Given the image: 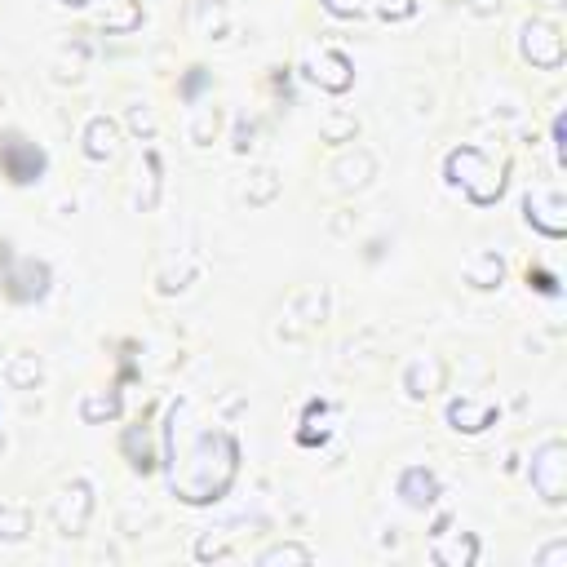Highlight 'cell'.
Instances as JSON below:
<instances>
[{"instance_id": "obj_3", "label": "cell", "mask_w": 567, "mask_h": 567, "mask_svg": "<svg viewBox=\"0 0 567 567\" xmlns=\"http://www.w3.org/2000/svg\"><path fill=\"white\" fill-rule=\"evenodd\" d=\"M532 488L541 492V501L559 505L567 492V448L559 439L541 443V452L532 457Z\"/></svg>"}, {"instance_id": "obj_11", "label": "cell", "mask_w": 567, "mask_h": 567, "mask_svg": "<svg viewBox=\"0 0 567 567\" xmlns=\"http://www.w3.org/2000/svg\"><path fill=\"white\" fill-rule=\"evenodd\" d=\"M311 67H315L311 76H315L324 89H333V94H337V89H346V85H350V63H346L342 54H328V49H324V54H319Z\"/></svg>"}, {"instance_id": "obj_5", "label": "cell", "mask_w": 567, "mask_h": 567, "mask_svg": "<svg viewBox=\"0 0 567 567\" xmlns=\"http://www.w3.org/2000/svg\"><path fill=\"white\" fill-rule=\"evenodd\" d=\"M49 271L36 262V257H5V284L14 302H32V297L45 293Z\"/></svg>"}, {"instance_id": "obj_8", "label": "cell", "mask_w": 567, "mask_h": 567, "mask_svg": "<svg viewBox=\"0 0 567 567\" xmlns=\"http://www.w3.org/2000/svg\"><path fill=\"white\" fill-rule=\"evenodd\" d=\"M563 195L559 191H528V222L541 226L545 235H563L567 218H563Z\"/></svg>"}, {"instance_id": "obj_12", "label": "cell", "mask_w": 567, "mask_h": 567, "mask_svg": "<svg viewBox=\"0 0 567 567\" xmlns=\"http://www.w3.org/2000/svg\"><path fill=\"white\" fill-rule=\"evenodd\" d=\"M85 151L94 160H111L116 156V125L111 120H89V129H85Z\"/></svg>"}, {"instance_id": "obj_25", "label": "cell", "mask_w": 567, "mask_h": 567, "mask_svg": "<svg viewBox=\"0 0 567 567\" xmlns=\"http://www.w3.org/2000/svg\"><path fill=\"white\" fill-rule=\"evenodd\" d=\"M67 5H89V0H67Z\"/></svg>"}, {"instance_id": "obj_20", "label": "cell", "mask_w": 567, "mask_h": 567, "mask_svg": "<svg viewBox=\"0 0 567 567\" xmlns=\"http://www.w3.org/2000/svg\"><path fill=\"white\" fill-rule=\"evenodd\" d=\"M346 133H355V116H333V120L324 125V138H328V142H342Z\"/></svg>"}, {"instance_id": "obj_24", "label": "cell", "mask_w": 567, "mask_h": 567, "mask_svg": "<svg viewBox=\"0 0 567 567\" xmlns=\"http://www.w3.org/2000/svg\"><path fill=\"white\" fill-rule=\"evenodd\" d=\"M536 288H541V293H554V280L545 271H536Z\"/></svg>"}, {"instance_id": "obj_6", "label": "cell", "mask_w": 567, "mask_h": 567, "mask_svg": "<svg viewBox=\"0 0 567 567\" xmlns=\"http://www.w3.org/2000/svg\"><path fill=\"white\" fill-rule=\"evenodd\" d=\"M523 54L536 67H559L563 63V36L550 23H528L523 27Z\"/></svg>"}, {"instance_id": "obj_9", "label": "cell", "mask_w": 567, "mask_h": 567, "mask_svg": "<svg viewBox=\"0 0 567 567\" xmlns=\"http://www.w3.org/2000/svg\"><path fill=\"white\" fill-rule=\"evenodd\" d=\"M399 497H404L408 505H417V510H426V505H435V497H439V483H435V474H430V470H421V466L404 470V479H399Z\"/></svg>"}, {"instance_id": "obj_17", "label": "cell", "mask_w": 567, "mask_h": 567, "mask_svg": "<svg viewBox=\"0 0 567 567\" xmlns=\"http://www.w3.org/2000/svg\"><path fill=\"white\" fill-rule=\"evenodd\" d=\"M501 271H505V266H501L497 253H479V257H474V262L466 266V280H470L474 288H492V284L501 280Z\"/></svg>"}, {"instance_id": "obj_13", "label": "cell", "mask_w": 567, "mask_h": 567, "mask_svg": "<svg viewBox=\"0 0 567 567\" xmlns=\"http://www.w3.org/2000/svg\"><path fill=\"white\" fill-rule=\"evenodd\" d=\"M373 169H377L373 156H364V151H359V156H346L342 164H337L333 178H337V187H342V191H350V187H364V182L373 178Z\"/></svg>"}, {"instance_id": "obj_16", "label": "cell", "mask_w": 567, "mask_h": 567, "mask_svg": "<svg viewBox=\"0 0 567 567\" xmlns=\"http://www.w3.org/2000/svg\"><path fill=\"white\" fill-rule=\"evenodd\" d=\"M27 528H32V510L0 501V541H23Z\"/></svg>"}, {"instance_id": "obj_21", "label": "cell", "mask_w": 567, "mask_h": 567, "mask_svg": "<svg viewBox=\"0 0 567 567\" xmlns=\"http://www.w3.org/2000/svg\"><path fill=\"white\" fill-rule=\"evenodd\" d=\"M536 563H541V567H563V563H567V541L545 545V550L536 554Z\"/></svg>"}, {"instance_id": "obj_22", "label": "cell", "mask_w": 567, "mask_h": 567, "mask_svg": "<svg viewBox=\"0 0 567 567\" xmlns=\"http://www.w3.org/2000/svg\"><path fill=\"white\" fill-rule=\"evenodd\" d=\"M133 129H138V133H147V138H151V129H156V120H151V111H142V107H133Z\"/></svg>"}, {"instance_id": "obj_19", "label": "cell", "mask_w": 567, "mask_h": 567, "mask_svg": "<svg viewBox=\"0 0 567 567\" xmlns=\"http://www.w3.org/2000/svg\"><path fill=\"white\" fill-rule=\"evenodd\" d=\"M36 377H40L36 359H14V364H9V381H14V386H32Z\"/></svg>"}, {"instance_id": "obj_7", "label": "cell", "mask_w": 567, "mask_h": 567, "mask_svg": "<svg viewBox=\"0 0 567 567\" xmlns=\"http://www.w3.org/2000/svg\"><path fill=\"white\" fill-rule=\"evenodd\" d=\"M0 164H5V173L14 182H32L40 169H45V156H40L36 147H27L23 138H5L0 142Z\"/></svg>"}, {"instance_id": "obj_2", "label": "cell", "mask_w": 567, "mask_h": 567, "mask_svg": "<svg viewBox=\"0 0 567 567\" xmlns=\"http://www.w3.org/2000/svg\"><path fill=\"white\" fill-rule=\"evenodd\" d=\"M448 178L457 182V187L466 191L474 204H492V200L501 195V169H497V164H492L488 156H483V151H474V147L452 151Z\"/></svg>"}, {"instance_id": "obj_15", "label": "cell", "mask_w": 567, "mask_h": 567, "mask_svg": "<svg viewBox=\"0 0 567 567\" xmlns=\"http://www.w3.org/2000/svg\"><path fill=\"white\" fill-rule=\"evenodd\" d=\"M474 554H479L474 536H457V541L435 536V563H474Z\"/></svg>"}, {"instance_id": "obj_18", "label": "cell", "mask_w": 567, "mask_h": 567, "mask_svg": "<svg viewBox=\"0 0 567 567\" xmlns=\"http://www.w3.org/2000/svg\"><path fill=\"white\" fill-rule=\"evenodd\" d=\"M262 563H311V550H302V545H275V550L262 554Z\"/></svg>"}, {"instance_id": "obj_23", "label": "cell", "mask_w": 567, "mask_h": 567, "mask_svg": "<svg viewBox=\"0 0 567 567\" xmlns=\"http://www.w3.org/2000/svg\"><path fill=\"white\" fill-rule=\"evenodd\" d=\"M328 9H333V14H359V9H364V0H324Z\"/></svg>"}, {"instance_id": "obj_4", "label": "cell", "mask_w": 567, "mask_h": 567, "mask_svg": "<svg viewBox=\"0 0 567 567\" xmlns=\"http://www.w3.org/2000/svg\"><path fill=\"white\" fill-rule=\"evenodd\" d=\"M89 510H94V497H89V483H80V479L67 483V488L54 497V523H58V528H63L67 536L85 532Z\"/></svg>"}, {"instance_id": "obj_14", "label": "cell", "mask_w": 567, "mask_h": 567, "mask_svg": "<svg viewBox=\"0 0 567 567\" xmlns=\"http://www.w3.org/2000/svg\"><path fill=\"white\" fill-rule=\"evenodd\" d=\"M439 377H443V368L435 364V359H417V364L408 368L404 386H408V395H412V399H421V395H430V390L439 386Z\"/></svg>"}, {"instance_id": "obj_1", "label": "cell", "mask_w": 567, "mask_h": 567, "mask_svg": "<svg viewBox=\"0 0 567 567\" xmlns=\"http://www.w3.org/2000/svg\"><path fill=\"white\" fill-rule=\"evenodd\" d=\"M169 457H173V488L182 501H218L235 479V461L240 448L226 430H200L191 443H178L169 435Z\"/></svg>"}, {"instance_id": "obj_10", "label": "cell", "mask_w": 567, "mask_h": 567, "mask_svg": "<svg viewBox=\"0 0 567 567\" xmlns=\"http://www.w3.org/2000/svg\"><path fill=\"white\" fill-rule=\"evenodd\" d=\"M492 417H497V408H492V404H474V399H452V408H448V421L457 430H466V435L483 430Z\"/></svg>"}]
</instances>
